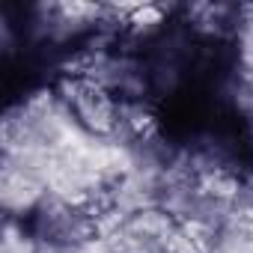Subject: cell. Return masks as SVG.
I'll list each match as a JSON object with an SVG mask.
<instances>
[{
  "instance_id": "6da1fadb",
  "label": "cell",
  "mask_w": 253,
  "mask_h": 253,
  "mask_svg": "<svg viewBox=\"0 0 253 253\" xmlns=\"http://www.w3.org/2000/svg\"><path fill=\"white\" fill-rule=\"evenodd\" d=\"M3 197H6V206L9 209H30L39 197H42V185L33 179V176H27L24 170L21 173H9L6 176V191H3Z\"/></svg>"
},
{
  "instance_id": "7a4b0ae2",
  "label": "cell",
  "mask_w": 253,
  "mask_h": 253,
  "mask_svg": "<svg viewBox=\"0 0 253 253\" xmlns=\"http://www.w3.org/2000/svg\"><path fill=\"white\" fill-rule=\"evenodd\" d=\"M203 191L211 194V197H217V200H229V197L238 194V182L232 176H223V173H209L203 179Z\"/></svg>"
},
{
  "instance_id": "3957f363",
  "label": "cell",
  "mask_w": 253,
  "mask_h": 253,
  "mask_svg": "<svg viewBox=\"0 0 253 253\" xmlns=\"http://www.w3.org/2000/svg\"><path fill=\"white\" fill-rule=\"evenodd\" d=\"M164 247H167V253H203L182 229H179V232H170L167 241H164Z\"/></svg>"
},
{
  "instance_id": "8992f818",
  "label": "cell",
  "mask_w": 253,
  "mask_h": 253,
  "mask_svg": "<svg viewBox=\"0 0 253 253\" xmlns=\"http://www.w3.org/2000/svg\"><path fill=\"white\" fill-rule=\"evenodd\" d=\"M238 226H241V229H247V232H253V206H247V209L241 211V217H238Z\"/></svg>"
},
{
  "instance_id": "5b68a950",
  "label": "cell",
  "mask_w": 253,
  "mask_h": 253,
  "mask_svg": "<svg viewBox=\"0 0 253 253\" xmlns=\"http://www.w3.org/2000/svg\"><path fill=\"white\" fill-rule=\"evenodd\" d=\"M244 60L253 66V21H250L247 30H244Z\"/></svg>"
},
{
  "instance_id": "277c9868",
  "label": "cell",
  "mask_w": 253,
  "mask_h": 253,
  "mask_svg": "<svg viewBox=\"0 0 253 253\" xmlns=\"http://www.w3.org/2000/svg\"><path fill=\"white\" fill-rule=\"evenodd\" d=\"M131 24H134V27L161 24V9H158V6H137V9L131 12Z\"/></svg>"
}]
</instances>
